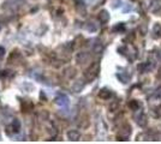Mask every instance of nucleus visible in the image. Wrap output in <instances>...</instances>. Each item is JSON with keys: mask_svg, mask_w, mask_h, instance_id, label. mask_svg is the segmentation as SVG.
Returning <instances> with one entry per match:
<instances>
[{"mask_svg": "<svg viewBox=\"0 0 161 144\" xmlns=\"http://www.w3.org/2000/svg\"><path fill=\"white\" fill-rule=\"evenodd\" d=\"M130 135H131V126L125 124L124 126H121V129L118 133V139L119 141H128Z\"/></svg>", "mask_w": 161, "mask_h": 144, "instance_id": "1", "label": "nucleus"}, {"mask_svg": "<svg viewBox=\"0 0 161 144\" xmlns=\"http://www.w3.org/2000/svg\"><path fill=\"white\" fill-rule=\"evenodd\" d=\"M99 71H100V64H99V63L93 64L92 66L89 67V70L87 71V73H86L87 79H88V81H92V79H94V78L97 76Z\"/></svg>", "mask_w": 161, "mask_h": 144, "instance_id": "2", "label": "nucleus"}, {"mask_svg": "<svg viewBox=\"0 0 161 144\" xmlns=\"http://www.w3.org/2000/svg\"><path fill=\"white\" fill-rule=\"evenodd\" d=\"M136 121H137V124L141 126V127H144L147 124H148V119H147V115L144 114V113H142V112H139V115L136 117Z\"/></svg>", "mask_w": 161, "mask_h": 144, "instance_id": "3", "label": "nucleus"}, {"mask_svg": "<svg viewBox=\"0 0 161 144\" xmlns=\"http://www.w3.org/2000/svg\"><path fill=\"white\" fill-rule=\"evenodd\" d=\"M150 11L153 13H159L161 12V0H154L150 5Z\"/></svg>", "mask_w": 161, "mask_h": 144, "instance_id": "4", "label": "nucleus"}, {"mask_svg": "<svg viewBox=\"0 0 161 144\" xmlns=\"http://www.w3.org/2000/svg\"><path fill=\"white\" fill-rule=\"evenodd\" d=\"M55 103L59 106H66L69 103V97L66 95H59L55 98Z\"/></svg>", "mask_w": 161, "mask_h": 144, "instance_id": "5", "label": "nucleus"}, {"mask_svg": "<svg viewBox=\"0 0 161 144\" xmlns=\"http://www.w3.org/2000/svg\"><path fill=\"white\" fill-rule=\"evenodd\" d=\"M152 34H153V37L154 39H159L161 37V25L159 23H155L153 26V30H152Z\"/></svg>", "mask_w": 161, "mask_h": 144, "instance_id": "6", "label": "nucleus"}, {"mask_svg": "<svg viewBox=\"0 0 161 144\" xmlns=\"http://www.w3.org/2000/svg\"><path fill=\"white\" fill-rule=\"evenodd\" d=\"M68 137H69L70 141H78L79 137H81V133L76 130H71V131L68 132Z\"/></svg>", "mask_w": 161, "mask_h": 144, "instance_id": "7", "label": "nucleus"}, {"mask_svg": "<svg viewBox=\"0 0 161 144\" xmlns=\"http://www.w3.org/2000/svg\"><path fill=\"white\" fill-rule=\"evenodd\" d=\"M99 19H100L101 23H107V22L110 21V15H108V12H107L106 10H102V11L100 12V15H99Z\"/></svg>", "mask_w": 161, "mask_h": 144, "instance_id": "8", "label": "nucleus"}, {"mask_svg": "<svg viewBox=\"0 0 161 144\" xmlns=\"http://www.w3.org/2000/svg\"><path fill=\"white\" fill-rule=\"evenodd\" d=\"M117 77H118V79H119L121 83H124V84L129 83V81H130V74H128V73H125V72L118 73V74H117Z\"/></svg>", "mask_w": 161, "mask_h": 144, "instance_id": "9", "label": "nucleus"}, {"mask_svg": "<svg viewBox=\"0 0 161 144\" xmlns=\"http://www.w3.org/2000/svg\"><path fill=\"white\" fill-rule=\"evenodd\" d=\"M153 67H154V63L152 65L149 63H143L142 65L138 66V70H139V72H148L149 70H152Z\"/></svg>", "mask_w": 161, "mask_h": 144, "instance_id": "10", "label": "nucleus"}, {"mask_svg": "<svg viewBox=\"0 0 161 144\" xmlns=\"http://www.w3.org/2000/svg\"><path fill=\"white\" fill-rule=\"evenodd\" d=\"M99 96H100L101 98H103V100H107V98H110V97L112 96V91L108 90V89H102V90H100Z\"/></svg>", "mask_w": 161, "mask_h": 144, "instance_id": "11", "label": "nucleus"}, {"mask_svg": "<svg viewBox=\"0 0 161 144\" xmlns=\"http://www.w3.org/2000/svg\"><path fill=\"white\" fill-rule=\"evenodd\" d=\"M84 88V83L82 82V81H78V82H76L75 84H73V87H72V90L75 91V93H79L82 89Z\"/></svg>", "mask_w": 161, "mask_h": 144, "instance_id": "12", "label": "nucleus"}, {"mask_svg": "<svg viewBox=\"0 0 161 144\" xmlns=\"http://www.w3.org/2000/svg\"><path fill=\"white\" fill-rule=\"evenodd\" d=\"M141 103L136 101V100H131L130 102H129V107L132 109V111H139V108H141Z\"/></svg>", "mask_w": 161, "mask_h": 144, "instance_id": "13", "label": "nucleus"}, {"mask_svg": "<svg viewBox=\"0 0 161 144\" xmlns=\"http://www.w3.org/2000/svg\"><path fill=\"white\" fill-rule=\"evenodd\" d=\"M86 29L90 33H95L97 30V24H95L94 22H88L87 25H86Z\"/></svg>", "mask_w": 161, "mask_h": 144, "instance_id": "14", "label": "nucleus"}, {"mask_svg": "<svg viewBox=\"0 0 161 144\" xmlns=\"http://www.w3.org/2000/svg\"><path fill=\"white\" fill-rule=\"evenodd\" d=\"M12 129L15 130V132H18V131L21 130V122L17 119L13 120V122H12Z\"/></svg>", "mask_w": 161, "mask_h": 144, "instance_id": "15", "label": "nucleus"}, {"mask_svg": "<svg viewBox=\"0 0 161 144\" xmlns=\"http://www.w3.org/2000/svg\"><path fill=\"white\" fill-rule=\"evenodd\" d=\"M87 59H88V55H87L86 53H81V54L77 57V60H78L79 64H82V63H83L84 60H87Z\"/></svg>", "mask_w": 161, "mask_h": 144, "instance_id": "16", "label": "nucleus"}, {"mask_svg": "<svg viewBox=\"0 0 161 144\" xmlns=\"http://www.w3.org/2000/svg\"><path fill=\"white\" fill-rule=\"evenodd\" d=\"M93 49H94L95 53H101V52H102V45H101V43H96Z\"/></svg>", "mask_w": 161, "mask_h": 144, "instance_id": "17", "label": "nucleus"}, {"mask_svg": "<svg viewBox=\"0 0 161 144\" xmlns=\"http://www.w3.org/2000/svg\"><path fill=\"white\" fill-rule=\"evenodd\" d=\"M114 30H124V23H119V25L114 28Z\"/></svg>", "mask_w": 161, "mask_h": 144, "instance_id": "18", "label": "nucleus"}, {"mask_svg": "<svg viewBox=\"0 0 161 144\" xmlns=\"http://www.w3.org/2000/svg\"><path fill=\"white\" fill-rule=\"evenodd\" d=\"M4 54H5V49L2 47H0V57H4Z\"/></svg>", "mask_w": 161, "mask_h": 144, "instance_id": "19", "label": "nucleus"}, {"mask_svg": "<svg viewBox=\"0 0 161 144\" xmlns=\"http://www.w3.org/2000/svg\"><path fill=\"white\" fill-rule=\"evenodd\" d=\"M159 77L161 78V69H160V71H159Z\"/></svg>", "mask_w": 161, "mask_h": 144, "instance_id": "20", "label": "nucleus"}, {"mask_svg": "<svg viewBox=\"0 0 161 144\" xmlns=\"http://www.w3.org/2000/svg\"><path fill=\"white\" fill-rule=\"evenodd\" d=\"M159 58H160V59H161V50H160V52H159Z\"/></svg>", "mask_w": 161, "mask_h": 144, "instance_id": "21", "label": "nucleus"}, {"mask_svg": "<svg viewBox=\"0 0 161 144\" xmlns=\"http://www.w3.org/2000/svg\"><path fill=\"white\" fill-rule=\"evenodd\" d=\"M134 1H136V0H134Z\"/></svg>", "mask_w": 161, "mask_h": 144, "instance_id": "22", "label": "nucleus"}]
</instances>
